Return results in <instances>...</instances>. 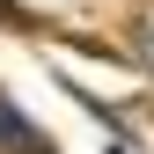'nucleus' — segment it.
<instances>
[{"label": "nucleus", "instance_id": "2", "mask_svg": "<svg viewBox=\"0 0 154 154\" xmlns=\"http://www.w3.org/2000/svg\"><path fill=\"white\" fill-rule=\"evenodd\" d=\"M132 37H140V59H147V73H154V8L140 15V29H132Z\"/></svg>", "mask_w": 154, "mask_h": 154}, {"label": "nucleus", "instance_id": "3", "mask_svg": "<svg viewBox=\"0 0 154 154\" xmlns=\"http://www.w3.org/2000/svg\"><path fill=\"white\" fill-rule=\"evenodd\" d=\"M22 154H37V147H22Z\"/></svg>", "mask_w": 154, "mask_h": 154}, {"label": "nucleus", "instance_id": "1", "mask_svg": "<svg viewBox=\"0 0 154 154\" xmlns=\"http://www.w3.org/2000/svg\"><path fill=\"white\" fill-rule=\"evenodd\" d=\"M22 147H29V125H22V110L0 95V154H22Z\"/></svg>", "mask_w": 154, "mask_h": 154}]
</instances>
